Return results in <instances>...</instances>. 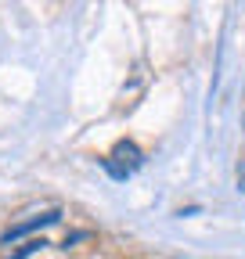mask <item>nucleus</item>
I'll use <instances>...</instances> for the list:
<instances>
[{
  "label": "nucleus",
  "instance_id": "obj_1",
  "mask_svg": "<svg viewBox=\"0 0 245 259\" xmlns=\"http://www.w3.org/2000/svg\"><path fill=\"white\" fill-rule=\"evenodd\" d=\"M137 166H141V151H137L134 141H119V144L112 148V155L105 158V169H108L115 180H127Z\"/></svg>",
  "mask_w": 245,
  "mask_h": 259
},
{
  "label": "nucleus",
  "instance_id": "obj_2",
  "mask_svg": "<svg viewBox=\"0 0 245 259\" xmlns=\"http://www.w3.org/2000/svg\"><path fill=\"white\" fill-rule=\"evenodd\" d=\"M58 220H61V209H47V212H40V216H33V220H25V223L11 227V231L4 234V241L11 245L15 238H22V234H29V231H36V227H51V223H58Z\"/></svg>",
  "mask_w": 245,
  "mask_h": 259
}]
</instances>
